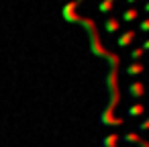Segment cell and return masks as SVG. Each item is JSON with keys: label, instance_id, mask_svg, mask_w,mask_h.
<instances>
[{"label": "cell", "instance_id": "13", "mask_svg": "<svg viewBox=\"0 0 149 147\" xmlns=\"http://www.w3.org/2000/svg\"><path fill=\"white\" fill-rule=\"evenodd\" d=\"M137 129H139V131H149V116H147V118H145V121H143Z\"/></svg>", "mask_w": 149, "mask_h": 147}, {"label": "cell", "instance_id": "2", "mask_svg": "<svg viewBox=\"0 0 149 147\" xmlns=\"http://www.w3.org/2000/svg\"><path fill=\"white\" fill-rule=\"evenodd\" d=\"M127 92H129V96L131 98H141L143 94H145V86H143V82H131L129 84V88H127Z\"/></svg>", "mask_w": 149, "mask_h": 147}, {"label": "cell", "instance_id": "12", "mask_svg": "<svg viewBox=\"0 0 149 147\" xmlns=\"http://www.w3.org/2000/svg\"><path fill=\"white\" fill-rule=\"evenodd\" d=\"M139 29H141L143 33H149V19H143V21L139 23Z\"/></svg>", "mask_w": 149, "mask_h": 147}, {"label": "cell", "instance_id": "9", "mask_svg": "<svg viewBox=\"0 0 149 147\" xmlns=\"http://www.w3.org/2000/svg\"><path fill=\"white\" fill-rule=\"evenodd\" d=\"M116 139H118V135H114V133H110V135H106V137L102 139V145H104V147H114V143H116Z\"/></svg>", "mask_w": 149, "mask_h": 147}, {"label": "cell", "instance_id": "3", "mask_svg": "<svg viewBox=\"0 0 149 147\" xmlns=\"http://www.w3.org/2000/svg\"><path fill=\"white\" fill-rule=\"evenodd\" d=\"M135 35H137V33H135V31H131V29H129V31H125V33H120V35H118V39H116V45H118V47H127V45H131V41L135 39Z\"/></svg>", "mask_w": 149, "mask_h": 147}, {"label": "cell", "instance_id": "19", "mask_svg": "<svg viewBox=\"0 0 149 147\" xmlns=\"http://www.w3.org/2000/svg\"><path fill=\"white\" fill-rule=\"evenodd\" d=\"M108 2H114V0H108Z\"/></svg>", "mask_w": 149, "mask_h": 147}, {"label": "cell", "instance_id": "17", "mask_svg": "<svg viewBox=\"0 0 149 147\" xmlns=\"http://www.w3.org/2000/svg\"><path fill=\"white\" fill-rule=\"evenodd\" d=\"M127 2H129V4H135V2H137V0H127Z\"/></svg>", "mask_w": 149, "mask_h": 147}, {"label": "cell", "instance_id": "11", "mask_svg": "<svg viewBox=\"0 0 149 147\" xmlns=\"http://www.w3.org/2000/svg\"><path fill=\"white\" fill-rule=\"evenodd\" d=\"M129 55H131V59H133V61H139V59H141V55H143V49H141V47H135V49H131V53H129Z\"/></svg>", "mask_w": 149, "mask_h": 147}, {"label": "cell", "instance_id": "15", "mask_svg": "<svg viewBox=\"0 0 149 147\" xmlns=\"http://www.w3.org/2000/svg\"><path fill=\"white\" fill-rule=\"evenodd\" d=\"M141 49H143V53H145V51H149V39H145V41L141 43Z\"/></svg>", "mask_w": 149, "mask_h": 147}, {"label": "cell", "instance_id": "7", "mask_svg": "<svg viewBox=\"0 0 149 147\" xmlns=\"http://www.w3.org/2000/svg\"><path fill=\"white\" fill-rule=\"evenodd\" d=\"M137 17H139L137 8H127V10L123 13V21H125V23H133V21H135Z\"/></svg>", "mask_w": 149, "mask_h": 147}, {"label": "cell", "instance_id": "20", "mask_svg": "<svg viewBox=\"0 0 149 147\" xmlns=\"http://www.w3.org/2000/svg\"><path fill=\"white\" fill-rule=\"evenodd\" d=\"M147 102H149V100H147Z\"/></svg>", "mask_w": 149, "mask_h": 147}, {"label": "cell", "instance_id": "18", "mask_svg": "<svg viewBox=\"0 0 149 147\" xmlns=\"http://www.w3.org/2000/svg\"><path fill=\"white\" fill-rule=\"evenodd\" d=\"M80 2H82V0H76V4H80Z\"/></svg>", "mask_w": 149, "mask_h": 147}, {"label": "cell", "instance_id": "6", "mask_svg": "<svg viewBox=\"0 0 149 147\" xmlns=\"http://www.w3.org/2000/svg\"><path fill=\"white\" fill-rule=\"evenodd\" d=\"M143 70H145V68H143V63H139V61H133L131 65H127V74H129V76H139Z\"/></svg>", "mask_w": 149, "mask_h": 147}, {"label": "cell", "instance_id": "4", "mask_svg": "<svg viewBox=\"0 0 149 147\" xmlns=\"http://www.w3.org/2000/svg\"><path fill=\"white\" fill-rule=\"evenodd\" d=\"M118 25H120V23H118V17H108V19L102 23V27H104L106 33H116V31H118Z\"/></svg>", "mask_w": 149, "mask_h": 147}, {"label": "cell", "instance_id": "14", "mask_svg": "<svg viewBox=\"0 0 149 147\" xmlns=\"http://www.w3.org/2000/svg\"><path fill=\"white\" fill-rule=\"evenodd\" d=\"M137 147H149V141H145V139H139V141H137Z\"/></svg>", "mask_w": 149, "mask_h": 147}, {"label": "cell", "instance_id": "21", "mask_svg": "<svg viewBox=\"0 0 149 147\" xmlns=\"http://www.w3.org/2000/svg\"><path fill=\"white\" fill-rule=\"evenodd\" d=\"M147 82H149V80H147Z\"/></svg>", "mask_w": 149, "mask_h": 147}, {"label": "cell", "instance_id": "5", "mask_svg": "<svg viewBox=\"0 0 149 147\" xmlns=\"http://www.w3.org/2000/svg\"><path fill=\"white\" fill-rule=\"evenodd\" d=\"M143 112H145V106L139 104V102H135V104H131V106L127 108V116H131V118H137V116H141Z\"/></svg>", "mask_w": 149, "mask_h": 147}, {"label": "cell", "instance_id": "8", "mask_svg": "<svg viewBox=\"0 0 149 147\" xmlns=\"http://www.w3.org/2000/svg\"><path fill=\"white\" fill-rule=\"evenodd\" d=\"M98 10H100L102 15H110V10H112V2H108V0H100V2H98Z\"/></svg>", "mask_w": 149, "mask_h": 147}, {"label": "cell", "instance_id": "10", "mask_svg": "<svg viewBox=\"0 0 149 147\" xmlns=\"http://www.w3.org/2000/svg\"><path fill=\"white\" fill-rule=\"evenodd\" d=\"M123 141H125V143H133V145H137L139 135H137V133H125V135H123Z\"/></svg>", "mask_w": 149, "mask_h": 147}, {"label": "cell", "instance_id": "1", "mask_svg": "<svg viewBox=\"0 0 149 147\" xmlns=\"http://www.w3.org/2000/svg\"><path fill=\"white\" fill-rule=\"evenodd\" d=\"M76 2H70V4H65L63 6V10H61V15H63V21H68V23H76L78 21V15H76Z\"/></svg>", "mask_w": 149, "mask_h": 147}, {"label": "cell", "instance_id": "16", "mask_svg": "<svg viewBox=\"0 0 149 147\" xmlns=\"http://www.w3.org/2000/svg\"><path fill=\"white\" fill-rule=\"evenodd\" d=\"M143 10H145V13L149 15V0H147V2H145V8H143Z\"/></svg>", "mask_w": 149, "mask_h": 147}]
</instances>
